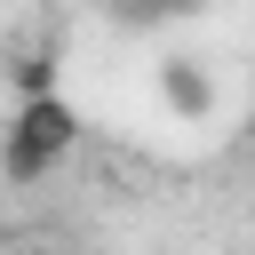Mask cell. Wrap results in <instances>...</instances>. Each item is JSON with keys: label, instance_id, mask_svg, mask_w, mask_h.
I'll return each instance as SVG.
<instances>
[{"label": "cell", "instance_id": "cell-1", "mask_svg": "<svg viewBox=\"0 0 255 255\" xmlns=\"http://www.w3.org/2000/svg\"><path fill=\"white\" fill-rule=\"evenodd\" d=\"M72 143H80V112H72V96H64V88L24 96V104L8 112V128H0V175H8V183H40L48 167L72 159Z\"/></svg>", "mask_w": 255, "mask_h": 255}, {"label": "cell", "instance_id": "cell-2", "mask_svg": "<svg viewBox=\"0 0 255 255\" xmlns=\"http://www.w3.org/2000/svg\"><path fill=\"white\" fill-rule=\"evenodd\" d=\"M159 104H167L175 120H207V112H215V72H207L199 56H167V64H159Z\"/></svg>", "mask_w": 255, "mask_h": 255}, {"label": "cell", "instance_id": "cell-3", "mask_svg": "<svg viewBox=\"0 0 255 255\" xmlns=\"http://www.w3.org/2000/svg\"><path fill=\"white\" fill-rule=\"evenodd\" d=\"M207 0H112L120 24H167V16H199Z\"/></svg>", "mask_w": 255, "mask_h": 255}]
</instances>
